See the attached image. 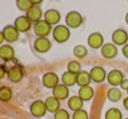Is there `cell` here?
<instances>
[{
	"mask_svg": "<svg viewBox=\"0 0 128 119\" xmlns=\"http://www.w3.org/2000/svg\"><path fill=\"white\" fill-rule=\"evenodd\" d=\"M12 97V91L9 87L7 86H2L0 87V101H9Z\"/></svg>",
	"mask_w": 128,
	"mask_h": 119,
	"instance_id": "obj_25",
	"label": "cell"
},
{
	"mask_svg": "<svg viewBox=\"0 0 128 119\" xmlns=\"http://www.w3.org/2000/svg\"><path fill=\"white\" fill-rule=\"evenodd\" d=\"M82 24V17L79 12L70 11L66 16V24L69 28H78Z\"/></svg>",
	"mask_w": 128,
	"mask_h": 119,
	"instance_id": "obj_4",
	"label": "cell"
},
{
	"mask_svg": "<svg viewBox=\"0 0 128 119\" xmlns=\"http://www.w3.org/2000/svg\"><path fill=\"white\" fill-rule=\"evenodd\" d=\"M126 119H128V118H126Z\"/></svg>",
	"mask_w": 128,
	"mask_h": 119,
	"instance_id": "obj_39",
	"label": "cell"
},
{
	"mask_svg": "<svg viewBox=\"0 0 128 119\" xmlns=\"http://www.w3.org/2000/svg\"><path fill=\"white\" fill-rule=\"evenodd\" d=\"M74 54H75L76 57H78V58H85L88 54V50L85 46L78 44V46H76L75 48H74Z\"/></svg>",
	"mask_w": 128,
	"mask_h": 119,
	"instance_id": "obj_28",
	"label": "cell"
},
{
	"mask_svg": "<svg viewBox=\"0 0 128 119\" xmlns=\"http://www.w3.org/2000/svg\"><path fill=\"white\" fill-rule=\"evenodd\" d=\"M124 107L128 110V97H126V98L124 99Z\"/></svg>",
	"mask_w": 128,
	"mask_h": 119,
	"instance_id": "obj_35",
	"label": "cell"
},
{
	"mask_svg": "<svg viewBox=\"0 0 128 119\" xmlns=\"http://www.w3.org/2000/svg\"><path fill=\"white\" fill-rule=\"evenodd\" d=\"M30 112L34 117H37V118L44 117L47 112V107H46L45 101L42 100L34 101L30 106Z\"/></svg>",
	"mask_w": 128,
	"mask_h": 119,
	"instance_id": "obj_3",
	"label": "cell"
},
{
	"mask_svg": "<svg viewBox=\"0 0 128 119\" xmlns=\"http://www.w3.org/2000/svg\"><path fill=\"white\" fill-rule=\"evenodd\" d=\"M61 81H62V85L71 87L77 84V74H72L70 71H66L62 74L61 77Z\"/></svg>",
	"mask_w": 128,
	"mask_h": 119,
	"instance_id": "obj_20",
	"label": "cell"
},
{
	"mask_svg": "<svg viewBox=\"0 0 128 119\" xmlns=\"http://www.w3.org/2000/svg\"><path fill=\"white\" fill-rule=\"evenodd\" d=\"M34 48L40 54L48 52L51 48V42L48 38H37L34 44Z\"/></svg>",
	"mask_w": 128,
	"mask_h": 119,
	"instance_id": "obj_8",
	"label": "cell"
},
{
	"mask_svg": "<svg viewBox=\"0 0 128 119\" xmlns=\"http://www.w3.org/2000/svg\"><path fill=\"white\" fill-rule=\"evenodd\" d=\"M26 17L29 19L31 22H35L37 24L38 21L41 20V17H42V11L39 8L38 6H34L32 8H30L26 14Z\"/></svg>",
	"mask_w": 128,
	"mask_h": 119,
	"instance_id": "obj_17",
	"label": "cell"
},
{
	"mask_svg": "<svg viewBox=\"0 0 128 119\" xmlns=\"http://www.w3.org/2000/svg\"><path fill=\"white\" fill-rule=\"evenodd\" d=\"M90 78L94 82H102L106 78H107V74H106V70L102 67H99V66H96L92 68L90 70Z\"/></svg>",
	"mask_w": 128,
	"mask_h": 119,
	"instance_id": "obj_5",
	"label": "cell"
},
{
	"mask_svg": "<svg viewBox=\"0 0 128 119\" xmlns=\"http://www.w3.org/2000/svg\"><path fill=\"white\" fill-rule=\"evenodd\" d=\"M125 20H126V22L128 24V12H127V14H126V18H125Z\"/></svg>",
	"mask_w": 128,
	"mask_h": 119,
	"instance_id": "obj_37",
	"label": "cell"
},
{
	"mask_svg": "<svg viewBox=\"0 0 128 119\" xmlns=\"http://www.w3.org/2000/svg\"><path fill=\"white\" fill-rule=\"evenodd\" d=\"M45 104L47 107V111H50V112L56 114L60 109V101L58 99H56L54 96L47 98L45 100Z\"/></svg>",
	"mask_w": 128,
	"mask_h": 119,
	"instance_id": "obj_19",
	"label": "cell"
},
{
	"mask_svg": "<svg viewBox=\"0 0 128 119\" xmlns=\"http://www.w3.org/2000/svg\"><path fill=\"white\" fill-rule=\"evenodd\" d=\"M52 37H54V39L59 44L66 42L70 37V30H69L68 27L61 26L60 24V26L55 27V29L52 30Z\"/></svg>",
	"mask_w": 128,
	"mask_h": 119,
	"instance_id": "obj_1",
	"label": "cell"
},
{
	"mask_svg": "<svg viewBox=\"0 0 128 119\" xmlns=\"http://www.w3.org/2000/svg\"><path fill=\"white\" fill-rule=\"evenodd\" d=\"M34 30H35V34L39 38H47L49 34L51 32V26L45 20H40L37 24H35L34 26Z\"/></svg>",
	"mask_w": 128,
	"mask_h": 119,
	"instance_id": "obj_2",
	"label": "cell"
},
{
	"mask_svg": "<svg viewBox=\"0 0 128 119\" xmlns=\"http://www.w3.org/2000/svg\"><path fill=\"white\" fill-rule=\"evenodd\" d=\"M88 112L86 110H82V109H80V110L78 111H75L72 115V119H88Z\"/></svg>",
	"mask_w": 128,
	"mask_h": 119,
	"instance_id": "obj_30",
	"label": "cell"
},
{
	"mask_svg": "<svg viewBox=\"0 0 128 119\" xmlns=\"http://www.w3.org/2000/svg\"><path fill=\"white\" fill-rule=\"evenodd\" d=\"M42 84L46 88H56L59 85V78L55 72H47L42 76Z\"/></svg>",
	"mask_w": 128,
	"mask_h": 119,
	"instance_id": "obj_10",
	"label": "cell"
},
{
	"mask_svg": "<svg viewBox=\"0 0 128 119\" xmlns=\"http://www.w3.org/2000/svg\"><path fill=\"white\" fill-rule=\"evenodd\" d=\"M52 96L56 99H58L59 101L65 100L69 96V89H68L67 86L62 85V84H59L56 88L52 89Z\"/></svg>",
	"mask_w": 128,
	"mask_h": 119,
	"instance_id": "obj_13",
	"label": "cell"
},
{
	"mask_svg": "<svg viewBox=\"0 0 128 119\" xmlns=\"http://www.w3.org/2000/svg\"><path fill=\"white\" fill-rule=\"evenodd\" d=\"M17 7L18 9H20L21 11H28L30 8H32L34 4L31 2V0H17Z\"/></svg>",
	"mask_w": 128,
	"mask_h": 119,
	"instance_id": "obj_27",
	"label": "cell"
},
{
	"mask_svg": "<svg viewBox=\"0 0 128 119\" xmlns=\"http://www.w3.org/2000/svg\"><path fill=\"white\" fill-rule=\"evenodd\" d=\"M107 98L109 99L110 101H112V102H117V101H119L120 98H122V91L118 88H116V87H112V88H110L109 90H108Z\"/></svg>",
	"mask_w": 128,
	"mask_h": 119,
	"instance_id": "obj_24",
	"label": "cell"
},
{
	"mask_svg": "<svg viewBox=\"0 0 128 119\" xmlns=\"http://www.w3.org/2000/svg\"><path fill=\"white\" fill-rule=\"evenodd\" d=\"M112 39L114 44H116V46H125L128 40V34L124 29H117L112 32Z\"/></svg>",
	"mask_w": 128,
	"mask_h": 119,
	"instance_id": "obj_7",
	"label": "cell"
},
{
	"mask_svg": "<svg viewBox=\"0 0 128 119\" xmlns=\"http://www.w3.org/2000/svg\"><path fill=\"white\" fill-rule=\"evenodd\" d=\"M88 44H89V47L92 49L102 48L105 44L102 34L99 32H92V34H89V37H88Z\"/></svg>",
	"mask_w": 128,
	"mask_h": 119,
	"instance_id": "obj_12",
	"label": "cell"
},
{
	"mask_svg": "<svg viewBox=\"0 0 128 119\" xmlns=\"http://www.w3.org/2000/svg\"><path fill=\"white\" fill-rule=\"evenodd\" d=\"M120 87H122V89H125V90H127L128 89V79H124L122 82L120 84Z\"/></svg>",
	"mask_w": 128,
	"mask_h": 119,
	"instance_id": "obj_32",
	"label": "cell"
},
{
	"mask_svg": "<svg viewBox=\"0 0 128 119\" xmlns=\"http://www.w3.org/2000/svg\"><path fill=\"white\" fill-rule=\"evenodd\" d=\"M124 75L120 70H117V69H114L112 70L109 74L107 75V80L108 82L112 86L114 87H117V86H120V84L124 80Z\"/></svg>",
	"mask_w": 128,
	"mask_h": 119,
	"instance_id": "obj_11",
	"label": "cell"
},
{
	"mask_svg": "<svg viewBox=\"0 0 128 119\" xmlns=\"http://www.w3.org/2000/svg\"><path fill=\"white\" fill-rule=\"evenodd\" d=\"M118 54L117 47L116 44H105L104 46L102 47V57L106 59H112L115 58Z\"/></svg>",
	"mask_w": 128,
	"mask_h": 119,
	"instance_id": "obj_14",
	"label": "cell"
},
{
	"mask_svg": "<svg viewBox=\"0 0 128 119\" xmlns=\"http://www.w3.org/2000/svg\"><path fill=\"white\" fill-rule=\"evenodd\" d=\"M106 119H122V111L117 108H110L105 115Z\"/></svg>",
	"mask_w": 128,
	"mask_h": 119,
	"instance_id": "obj_26",
	"label": "cell"
},
{
	"mask_svg": "<svg viewBox=\"0 0 128 119\" xmlns=\"http://www.w3.org/2000/svg\"><path fill=\"white\" fill-rule=\"evenodd\" d=\"M90 81H92V78H90L89 72L82 70L79 74H77V85H79L80 87L89 86Z\"/></svg>",
	"mask_w": 128,
	"mask_h": 119,
	"instance_id": "obj_23",
	"label": "cell"
},
{
	"mask_svg": "<svg viewBox=\"0 0 128 119\" xmlns=\"http://www.w3.org/2000/svg\"><path fill=\"white\" fill-rule=\"evenodd\" d=\"M6 75V68L2 65H0V79H2Z\"/></svg>",
	"mask_w": 128,
	"mask_h": 119,
	"instance_id": "obj_33",
	"label": "cell"
},
{
	"mask_svg": "<svg viewBox=\"0 0 128 119\" xmlns=\"http://www.w3.org/2000/svg\"><path fill=\"white\" fill-rule=\"evenodd\" d=\"M0 58L4 60H12L14 58V49L9 44H4L0 47Z\"/></svg>",
	"mask_w": 128,
	"mask_h": 119,
	"instance_id": "obj_18",
	"label": "cell"
},
{
	"mask_svg": "<svg viewBox=\"0 0 128 119\" xmlns=\"http://www.w3.org/2000/svg\"><path fill=\"white\" fill-rule=\"evenodd\" d=\"M60 12L56 9H49L45 12V21L48 22L50 26L52 24H57L59 21H60Z\"/></svg>",
	"mask_w": 128,
	"mask_h": 119,
	"instance_id": "obj_15",
	"label": "cell"
},
{
	"mask_svg": "<svg viewBox=\"0 0 128 119\" xmlns=\"http://www.w3.org/2000/svg\"><path fill=\"white\" fill-rule=\"evenodd\" d=\"M67 67H68V71H70L72 74H79L82 71V65L76 60L70 61Z\"/></svg>",
	"mask_w": 128,
	"mask_h": 119,
	"instance_id": "obj_29",
	"label": "cell"
},
{
	"mask_svg": "<svg viewBox=\"0 0 128 119\" xmlns=\"http://www.w3.org/2000/svg\"><path fill=\"white\" fill-rule=\"evenodd\" d=\"M78 96H79L82 101H89L94 97V89L90 86L80 87Z\"/></svg>",
	"mask_w": 128,
	"mask_h": 119,
	"instance_id": "obj_22",
	"label": "cell"
},
{
	"mask_svg": "<svg viewBox=\"0 0 128 119\" xmlns=\"http://www.w3.org/2000/svg\"><path fill=\"white\" fill-rule=\"evenodd\" d=\"M8 79L11 82H19L21 79L24 78V71L20 67H12L11 69H9L8 72Z\"/></svg>",
	"mask_w": 128,
	"mask_h": 119,
	"instance_id": "obj_16",
	"label": "cell"
},
{
	"mask_svg": "<svg viewBox=\"0 0 128 119\" xmlns=\"http://www.w3.org/2000/svg\"><path fill=\"white\" fill-rule=\"evenodd\" d=\"M14 27L19 32H27L31 28V21L26 16H20L14 20Z\"/></svg>",
	"mask_w": 128,
	"mask_h": 119,
	"instance_id": "obj_6",
	"label": "cell"
},
{
	"mask_svg": "<svg viewBox=\"0 0 128 119\" xmlns=\"http://www.w3.org/2000/svg\"><path fill=\"white\" fill-rule=\"evenodd\" d=\"M4 34H2V31H0V44L4 42Z\"/></svg>",
	"mask_w": 128,
	"mask_h": 119,
	"instance_id": "obj_36",
	"label": "cell"
},
{
	"mask_svg": "<svg viewBox=\"0 0 128 119\" xmlns=\"http://www.w3.org/2000/svg\"><path fill=\"white\" fill-rule=\"evenodd\" d=\"M127 94H128V89H127Z\"/></svg>",
	"mask_w": 128,
	"mask_h": 119,
	"instance_id": "obj_38",
	"label": "cell"
},
{
	"mask_svg": "<svg viewBox=\"0 0 128 119\" xmlns=\"http://www.w3.org/2000/svg\"><path fill=\"white\" fill-rule=\"evenodd\" d=\"M2 34H4V40H7L8 42H14L19 38V31L17 30L14 26H10V24L4 27Z\"/></svg>",
	"mask_w": 128,
	"mask_h": 119,
	"instance_id": "obj_9",
	"label": "cell"
},
{
	"mask_svg": "<svg viewBox=\"0 0 128 119\" xmlns=\"http://www.w3.org/2000/svg\"><path fill=\"white\" fill-rule=\"evenodd\" d=\"M82 106H84V101L80 99L79 96H72V97H70L69 100H68V107H69V109L72 110L74 112L82 109Z\"/></svg>",
	"mask_w": 128,
	"mask_h": 119,
	"instance_id": "obj_21",
	"label": "cell"
},
{
	"mask_svg": "<svg viewBox=\"0 0 128 119\" xmlns=\"http://www.w3.org/2000/svg\"><path fill=\"white\" fill-rule=\"evenodd\" d=\"M69 112L65 109H59L57 112L55 114V119H69Z\"/></svg>",
	"mask_w": 128,
	"mask_h": 119,
	"instance_id": "obj_31",
	"label": "cell"
},
{
	"mask_svg": "<svg viewBox=\"0 0 128 119\" xmlns=\"http://www.w3.org/2000/svg\"><path fill=\"white\" fill-rule=\"evenodd\" d=\"M122 54H124L126 58H128V44H126L122 47Z\"/></svg>",
	"mask_w": 128,
	"mask_h": 119,
	"instance_id": "obj_34",
	"label": "cell"
}]
</instances>
